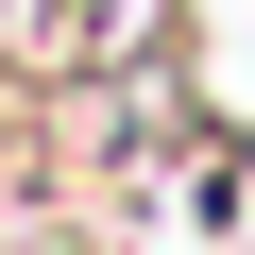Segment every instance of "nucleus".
<instances>
[{
  "mask_svg": "<svg viewBox=\"0 0 255 255\" xmlns=\"http://www.w3.org/2000/svg\"><path fill=\"white\" fill-rule=\"evenodd\" d=\"M153 34H170V0H0V68H51V85L136 68Z\"/></svg>",
  "mask_w": 255,
  "mask_h": 255,
  "instance_id": "obj_1",
  "label": "nucleus"
}]
</instances>
